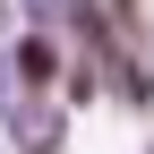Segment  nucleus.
<instances>
[{
	"mask_svg": "<svg viewBox=\"0 0 154 154\" xmlns=\"http://www.w3.org/2000/svg\"><path fill=\"white\" fill-rule=\"evenodd\" d=\"M60 137H69L60 94H26V103L0 120V146H9V154H60Z\"/></svg>",
	"mask_w": 154,
	"mask_h": 154,
	"instance_id": "nucleus-1",
	"label": "nucleus"
},
{
	"mask_svg": "<svg viewBox=\"0 0 154 154\" xmlns=\"http://www.w3.org/2000/svg\"><path fill=\"white\" fill-rule=\"evenodd\" d=\"M17 77H26V94H60V34H17Z\"/></svg>",
	"mask_w": 154,
	"mask_h": 154,
	"instance_id": "nucleus-2",
	"label": "nucleus"
},
{
	"mask_svg": "<svg viewBox=\"0 0 154 154\" xmlns=\"http://www.w3.org/2000/svg\"><path fill=\"white\" fill-rule=\"evenodd\" d=\"M17 103H26V77H17V51L9 43H0V120H9V111Z\"/></svg>",
	"mask_w": 154,
	"mask_h": 154,
	"instance_id": "nucleus-3",
	"label": "nucleus"
},
{
	"mask_svg": "<svg viewBox=\"0 0 154 154\" xmlns=\"http://www.w3.org/2000/svg\"><path fill=\"white\" fill-rule=\"evenodd\" d=\"M69 9H77V0H26V26H34V34H60Z\"/></svg>",
	"mask_w": 154,
	"mask_h": 154,
	"instance_id": "nucleus-4",
	"label": "nucleus"
},
{
	"mask_svg": "<svg viewBox=\"0 0 154 154\" xmlns=\"http://www.w3.org/2000/svg\"><path fill=\"white\" fill-rule=\"evenodd\" d=\"M9 26H17V9H9V0H0V43H9Z\"/></svg>",
	"mask_w": 154,
	"mask_h": 154,
	"instance_id": "nucleus-5",
	"label": "nucleus"
},
{
	"mask_svg": "<svg viewBox=\"0 0 154 154\" xmlns=\"http://www.w3.org/2000/svg\"><path fill=\"white\" fill-rule=\"evenodd\" d=\"M146 94H154V77H146Z\"/></svg>",
	"mask_w": 154,
	"mask_h": 154,
	"instance_id": "nucleus-6",
	"label": "nucleus"
},
{
	"mask_svg": "<svg viewBox=\"0 0 154 154\" xmlns=\"http://www.w3.org/2000/svg\"><path fill=\"white\" fill-rule=\"evenodd\" d=\"M0 154H9V146H0Z\"/></svg>",
	"mask_w": 154,
	"mask_h": 154,
	"instance_id": "nucleus-7",
	"label": "nucleus"
}]
</instances>
